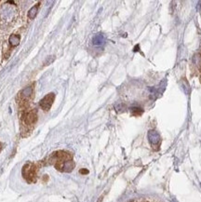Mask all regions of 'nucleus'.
<instances>
[{"mask_svg": "<svg viewBox=\"0 0 201 202\" xmlns=\"http://www.w3.org/2000/svg\"><path fill=\"white\" fill-rule=\"evenodd\" d=\"M75 166H76V164H75V162L73 161L72 159L67 160V161L65 162H63L61 164L55 165V167H56L57 169H59L61 171H64V172H71L74 169Z\"/></svg>", "mask_w": 201, "mask_h": 202, "instance_id": "7ed1b4c3", "label": "nucleus"}, {"mask_svg": "<svg viewBox=\"0 0 201 202\" xmlns=\"http://www.w3.org/2000/svg\"><path fill=\"white\" fill-rule=\"evenodd\" d=\"M196 59H198V61H197V64H198V69H199V71H200V82H201V55L200 54L197 55V56H196Z\"/></svg>", "mask_w": 201, "mask_h": 202, "instance_id": "9b49d317", "label": "nucleus"}, {"mask_svg": "<svg viewBox=\"0 0 201 202\" xmlns=\"http://www.w3.org/2000/svg\"><path fill=\"white\" fill-rule=\"evenodd\" d=\"M103 42H104V37L102 34H98L93 38V44L94 45L100 46V45L103 44Z\"/></svg>", "mask_w": 201, "mask_h": 202, "instance_id": "6e6552de", "label": "nucleus"}, {"mask_svg": "<svg viewBox=\"0 0 201 202\" xmlns=\"http://www.w3.org/2000/svg\"><path fill=\"white\" fill-rule=\"evenodd\" d=\"M131 113L133 116H141L143 114V110H141V108H132Z\"/></svg>", "mask_w": 201, "mask_h": 202, "instance_id": "9d476101", "label": "nucleus"}, {"mask_svg": "<svg viewBox=\"0 0 201 202\" xmlns=\"http://www.w3.org/2000/svg\"><path fill=\"white\" fill-rule=\"evenodd\" d=\"M32 93H33V87L29 86V87H26L24 89H23V91L21 92V96L23 99H28Z\"/></svg>", "mask_w": 201, "mask_h": 202, "instance_id": "423d86ee", "label": "nucleus"}, {"mask_svg": "<svg viewBox=\"0 0 201 202\" xmlns=\"http://www.w3.org/2000/svg\"><path fill=\"white\" fill-rule=\"evenodd\" d=\"M148 138H149V142L153 146H158L160 144V137L159 134L156 131V130H150L148 133Z\"/></svg>", "mask_w": 201, "mask_h": 202, "instance_id": "20e7f679", "label": "nucleus"}, {"mask_svg": "<svg viewBox=\"0 0 201 202\" xmlns=\"http://www.w3.org/2000/svg\"><path fill=\"white\" fill-rule=\"evenodd\" d=\"M37 110H31L30 112H28L27 114H25V116L23 117V120L25 122V124L27 125H32L35 124L37 121Z\"/></svg>", "mask_w": 201, "mask_h": 202, "instance_id": "39448f33", "label": "nucleus"}, {"mask_svg": "<svg viewBox=\"0 0 201 202\" xmlns=\"http://www.w3.org/2000/svg\"><path fill=\"white\" fill-rule=\"evenodd\" d=\"M33 163H26L23 168V176L28 183L37 181V169Z\"/></svg>", "mask_w": 201, "mask_h": 202, "instance_id": "f257e3e1", "label": "nucleus"}, {"mask_svg": "<svg viewBox=\"0 0 201 202\" xmlns=\"http://www.w3.org/2000/svg\"><path fill=\"white\" fill-rule=\"evenodd\" d=\"M38 6H34L33 8H31L30 10L28 11V18L31 20L35 19L38 14Z\"/></svg>", "mask_w": 201, "mask_h": 202, "instance_id": "1a4fd4ad", "label": "nucleus"}, {"mask_svg": "<svg viewBox=\"0 0 201 202\" xmlns=\"http://www.w3.org/2000/svg\"><path fill=\"white\" fill-rule=\"evenodd\" d=\"M20 40H21L20 36H18V35H11V36L9 37V40L8 41H9V44H10L11 46L16 47V46L19 45Z\"/></svg>", "mask_w": 201, "mask_h": 202, "instance_id": "0eeeda50", "label": "nucleus"}, {"mask_svg": "<svg viewBox=\"0 0 201 202\" xmlns=\"http://www.w3.org/2000/svg\"><path fill=\"white\" fill-rule=\"evenodd\" d=\"M55 100V94L54 93H48L47 94L42 100L40 101V106L41 108L45 111H48L50 109V107L53 104V102Z\"/></svg>", "mask_w": 201, "mask_h": 202, "instance_id": "f03ea898", "label": "nucleus"}, {"mask_svg": "<svg viewBox=\"0 0 201 202\" xmlns=\"http://www.w3.org/2000/svg\"><path fill=\"white\" fill-rule=\"evenodd\" d=\"M80 173L81 174H88V170L86 169H80Z\"/></svg>", "mask_w": 201, "mask_h": 202, "instance_id": "f8f14e48", "label": "nucleus"}]
</instances>
